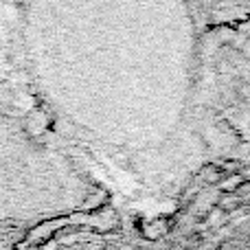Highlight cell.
<instances>
[{
    "instance_id": "obj_1",
    "label": "cell",
    "mask_w": 250,
    "mask_h": 250,
    "mask_svg": "<svg viewBox=\"0 0 250 250\" xmlns=\"http://www.w3.org/2000/svg\"><path fill=\"white\" fill-rule=\"evenodd\" d=\"M185 117L211 145H250V20L198 31Z\"/></svg>"
},
{
    "instance_id": "obj_2",
    "label": "cell",
    "mask_w": 250,
    "mask_h": 250,
    "mask_svg": "<svg viewBox=\"0 0 250 250\" xmlns=\"http://www.w3.org/2000/svg\"><path fill=\"white\" fill-rule=\"evenodd\" d=\"M62 158L16 119L0 112V220H24L57 208L66 198Z\"/></svg>"
},
{
    "instance_id": "obj_3",
    "label": "cell",
    "mask_w": 250,
    "mask_h": 250,
    "mask_svg": "<svg viewBox=\"0 0 250 250\" xmlns=\"http://www.w3.org/2000/svg\"><path fill=\"white\" fill-rule=\"evenodd\" d=\"M195 31L250 20V0H185Z\"/></svg>"
}]
</instances>
